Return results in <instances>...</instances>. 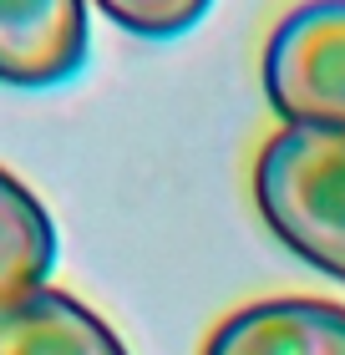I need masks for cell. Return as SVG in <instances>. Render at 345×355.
I'll return each instance as SVG.
<instances>
[{
    "instance_id": "obj_4",
    "label": "cell",
    "mask_w": 345,
    "mask_h": 355,
    "mask_svg": "<svg viewBox=\"0 0 345 355\" xmlns=\"http://www.w3.org/2000/svg\"><path fill=\"white\" fill-rule=\"evenodd\" d=\"M203 355H345V304L264 300L228 315Z\"/></svg>"
},
{
    "instance_id": "obj_2",
    "label": "cell",
    "mask_w": 345,
    "mask_h": 355,
    "mask_svg": "<svg viewBox=\"0 0 345 355\" xmlns=\"http://www.w3.org/2000/svg\"><path fill=\"white\" fill-rule=\"evenodd\" d=\"M264 92L289 127L345 132V0H305L274 26Z\"/></svg>"
},
{
    "instance_id": "obj_6",
    "label": "cell",
    "mask_w": 345,
    "mask_h": 355,
    "mask_svg": "<svg viewBox=\"0 0 345 355\" xmlns=\"http://www.w3.org/2000/svg\"><path fill=\"white\" fill-rule=\"evenodd\" d=\"M56 264V223L21 178L0 168V304L46 284Z\"/></svg>"
},
{
    "instance_id": "obj_7",
    "label": "cell",
    "mask_w": 345,
    "mask_h": 355,
    "mask_svg": "<svg viewBox=\"0 0 345 355\" xmlns=\"http://www.w3.org/2000/svg\"><path fill=\"white\" fill-rule=\"evenodd\" d=\"M112 26L133 31V36L162 41V36H183L213 0H92Z\"/></svg>"
},
{
    "instance_id": "obj_3",
    "label": "cell",
    "mask_w": 345,
    "mask_h": 355,
    "mask_svg": "<svg viewBox=\"0 0 345 355\" xmlns=\"http://www.w3.org/2000/svg\"><path fill=\"white\" fill-rule=\"evenodd\" d=\"M87 61V0H0V82L61 87Z\"/></svg>"
},
{
    "instance_id": "obj_5",
    "label": "cell",
    "mask_w": 345,
    "mask_h": 355,
    "mask_svg": "<svg viewBox=\"0 0 345 355\" xmlns=\"http://www.w3.org/2000/svg\"><path fill=\"white\" fill-rule=\"evenodd\" d=\"M0 355H127L81 300L41 284L0 304Z\"/></svg>"
},
{
    "instance_id": "obj_1",
    "label": "cell",
    "mask_w": 345,
    "mask_h": 355,
    "mask_svg": "<svg viewBox=\"0 0 345 355\" xmlns=\"http://www.w3.org/2000/svg\"><path fill=\"white\" fill-rule=\"evenodd\" d=\"M254 198L279 244L345 284V132H274L254 163Z\"/></svg>"
}]
</instances>
